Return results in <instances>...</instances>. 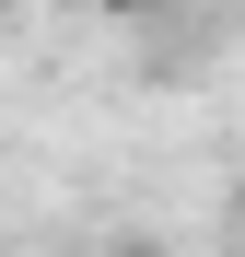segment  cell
Segmentation results:
<instances>
[{"label": "cell", "mask_w": 245, "mask_h": 257, "mask_svg": "<svg viewBox=\"0 0 245 257\" xmlns=\"http://www.w3.org/2000/svg\"><path fill=\"white\" fill-rule=\"evenodd\" d=\"M105 12H152V0H105Z\"/></svg>", "instance_id": "1"}, {"label": "cell", "mask_w": 245, "mask_h": 257, "mask_svg": "<svg viewBox=\"0 0 245 257\" xmlns=\"http://www.w3.org/2000/svg\"><path fill=\"white\" fill-rule=\"evenodd\" d=\"M0 35H12V24H0Z\"/></svg>", "instance_id": "2"}]
</instances>
